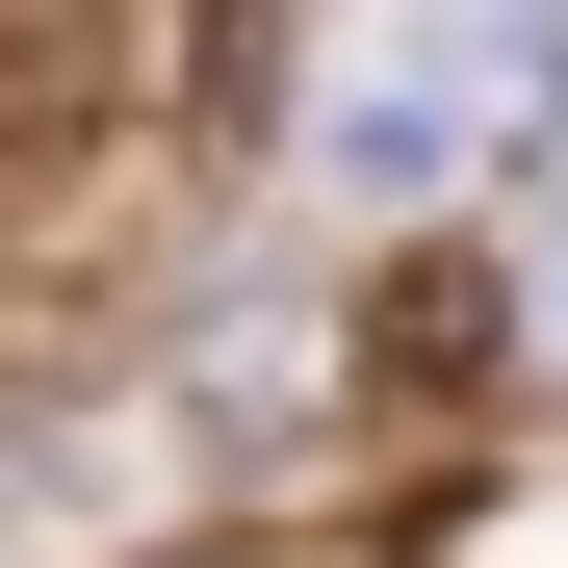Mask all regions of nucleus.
I'll return each instance as SVG.
<instances>
[{
	"mask_svg": "<svg viewBox=\"0 0 568 568\" xmlns=\"http://www.w3.org/2000/svg\"><path fill=\"white\" fill-rule=\"evenodd\" d=\"M465 362H491V284H439V258H414L388 311H362V388H465Z\"/></svg>",
	"mask_w": 568,
	"mask_h": 568,
	"instance_id": "nucleus-3",
	"label": "nucleus"
},
{
	"mask_svg": "<svg viewBox=\"0 0 568 568\" xmlns=\"http://www.w3.org/2000/svg\"><path fill=\"white\" fill-rule=\"evenodd\" d=\"M130 130V0H0V207H52Z\"/></svg>",
	"mask_w": 568,
	"mask_h": 568,
	"instance_id": "nucleus-2",
	"label": "nucleus"
},
{
	"mask_svg": "<svg viewBox=\"0 0 568 568\" xmlns=\"http://www.w3.org/2000/svg\"><path fill=\"white\" fill-rule=\"evenodd\" d=\"M517 130H568V0H362V52H336V207H465Z\"/></svg>",
	"mask_w": 568,
	"mask_h": 568,
	"instance_id": "nucleus-1",
	"label": "nucleus"
},
{
	"mask_svg": "<svg viewBox=\"0 0 568 568\" xmlns=\"http://www.w3.org/2000/svg\"><path fill=\"white\" fill-rule=\"evenodd\" d=\"M542 336H568V181H542Z\"/></svg>",
	"mask_w": 568,
	"mask_h": 568,
	"instance_id": "nucleus-4",
	"label": "nucleus"
}]
</instances>
